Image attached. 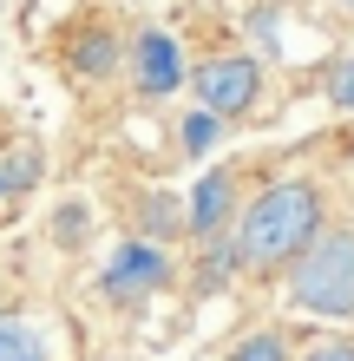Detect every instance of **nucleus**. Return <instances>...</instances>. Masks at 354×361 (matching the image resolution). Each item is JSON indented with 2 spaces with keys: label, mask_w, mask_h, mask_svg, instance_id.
<instances>
[{
  "label": "nucleus",
  "mask_w": 354,
  "mask_h": 361,
  "mask_svg": "<svg viewBox=\"0 0 354 361\" xmlns=\"http://www.w3.org/2000/svg\"><path fill=\"white\" fill-rule=\"evenodd\" d=\"M217 132H223V118H210V112H191V118H184V145H191L197 158L217 145Z\"/></svg>",
  "instance_id": "obj_13"
},
{
  "label": "nucleus",
  "mask_w": 354,
  "mask_h": 361,
  "mask_svg": "<svg viewBox=\"0 0 354 361\" xmlns=\"http://www.w3.org/2000/svg\"><path fill=\"white\" fill-rule=\"evenodd\" d=\"M125 66H132V86L144 99H164V92H177L184 79H191V73H184V47L164 27H144L132 47H125Z\"/></svg>",
  "instance_id": "obj_5"
},
{
  "label": "nucleus",
  "mask_w": 354,
  "mask_h": 361,
  "mask_svg": "<svg viewBox=\"0 0 354 361\" xmlns=\"http://www.w3.org/2000/svg\"><path fill=\"white\" fill-rule=\"evenodd\" d=\"M164 283H171V250L144 243V237L118 243L106 257V269H99V295H106V302H144V295H158Z\"/></svg>",
  "instance_id": "obj_4"
},
{
  "label": "nucleus",
  "mask_w": 354,
  "mask_h": 361,
  "mask_svg": "<svg viewBox=\"0 0 354 361\" xmlns=\"http://www.w3.org/2000/svg\"><path fill=\"white\" fill-rule=\"evenodd\" d=\"M341 7H348V13H354V0H341Z\"/></svg>",
  "instance_id": "obj_15"
},
{
  "label": "nucleus",
  "mask_w": 354,
  "mask_h": 361,
  "mask_svg": "<svg viewBox=\"0 0 354 361\" xmlns=\"http://www.w3.org/2000/svg\"><path fill=\"white\" fill-rule=\"evenodd\" d=\"M66 59H72V73H79V79H112V73L125 66V47H118V33H112V27H86V33L72 39V53H66Z\"/></svg>",
  "instance_id": "obj_8"
},
{
  "label": "nucleus",
  "mask_w": 354,
  "mask_h": 361,
  "mask_svg": "<svg viewBox=\"0 0 354 361\" xmlns=\"http://www.w3.org/2000/svg\"><path fill=\"white\" fill-rule=\"evenodd\" d=\"M138 224L151 230L144 243H171V237H184V210H177L171 197H164V190H158V197H151V190L138 197Z\"/></svg>",
  "instance_id": "obj_10"
},
{
  "label": "nucleus",
  "mask_w": 354,
  "mask_h": 361,
  "mask_svg": "<svg viewBox=\"0 0 354 361\" xmlns=\"http://www.w3.org/2000/svg\"><path fill=\"white\" fill-rule=\"evenodd\" d=\"M0 361H53L46 355V335H39V322L27 309H0Z\"/></svg>",
  "instance_id": "obj_9"
},
{
  "label": "nucleus",
  "mask_w": 354,
  "mask_h": 361,
  "mask_svg": "<svg viewBox=\"0 0 354 361\" xmlns=\"http://www.w3.org/2000/svg\"><path fill=\"white\" fill-rule=\"evenodd\" d=\"M230 224H236V171L230 164H210L197 178L191 204H184V230L197 243H217V237H230Z\"/></svg>",
  "instance_id": "obj_6"
},
{
  "label": "nucleus",
  "mask_w": 354,
  "mask_h": 361,
  "mask_svg": "<svg viewBox=\"0 0 354 361\" xmlns=\"http://www.w3.org/2000/svg\"><path fill=\"white\" fill-rule=\"evenodd\" d=\"M296 361H354V342L348 335H322V342H308Z\"/></svg>",
  "instance_id": "obj_14"
},
{
  "label": "nucleus",
  "mask_w": 354,
  "mask_h": 361,
  "mask_svg": "<svg viewBox=\"0 0 354 361\" xmlns=\"http://www.w3.org/2000/svg\"><path fill=\"white\" fill-rule=\"evenodd\" d=\"M39 178H46V164H39L33 145H13V152H0V224L20 217V204L39 190Z\"/></svg>",
  "instance_id": "obj_7"
},
{
  "label": "nucleus",
  "mask_w": 354,
  "mask_h": 361,
  "mask_svg": "<svg viewBox=\"0 0 354 361\" xmlns=\"http://www.w3.org/2000/svg\"><path fill=\"white\" fill-rule=\"evenodd\" d=\"M191 92H197V112L210 118H243L249 105L263 99V59L249 53H217L191 73Z\"/></svg>",
  "instance_id": "obj_3"
},
{
  "label": "nucleus",
  "mask_w": 354,
  "mask_h": 361,
  "mask_svg": "<svg viewBox=\"0 0 354 361\" xmlns=\"http://www.w3.org/2000/svg\"><path fill=\"white\" fill-rule=\"evenodd\" d=\"M328 105H335V112H354V53H341L335 66H328Z\"/></svg>",
  "instance_id": "obj_12"
},
{
  "label": "nucleus",
  "mask_w": 354,
  "mask_h": 361,
  "mask_svg": "<svg viewBox=\"0 0 354 361\" xmlns=\"http://www.w3.org/2000/svg\"><path fill=\"white\" fill-rule=\"evenodd\" d=\"M289 302L302 315H354V230H322L289 263Z\"/></svg>",
  "instance_id": "obj_2"
},
{
  "label": "nucleus",
  "mask_w": 354,
  "mask_h": 361,
  "mask_svg": "<svg viewBox=\"0 0 354 361\" xmlns=\"http://www.w3.org/2000/svg\"><path fill=\"white\" fill-rule=\"evenodd\" d=\"M328 224V197L308 178H276L249 204H236L230 224V257L236 269H289Z\"/></svg>",
  "instance_id": "obj_1"
},
{
  "label": "nucleus",
  "mask_w": 354,
  "mask_h": 361,
  "mask_svg": "<svg viewBox=\"0 0 354 361\" xmlns=\"http://www.w3.org/2000/svg\"><path fill=\"white\" fill-rule=\"evenodd\" d=\"M223 361H296V348H289V335H282V329H249Z\"/></svg>",
  "instance_id": "obj_11"
}]
</instances>
